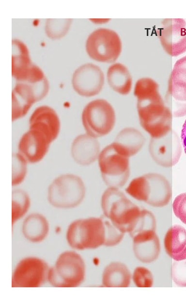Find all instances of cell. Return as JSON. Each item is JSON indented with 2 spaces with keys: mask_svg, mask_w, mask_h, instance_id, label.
<instances>
[{
  "mask_svg": "<svg viewBox=\"0 0 186 303\" xmlns=\"http://www.w3.org/2000/svg\"><path fill=\"white\" fill-rule=\"evenodd\" d=\"M85 274V263L81 256L67 251L62 253L49 269L47 279L54 286L76 287L82 283Z\"/></svg>",
  "mask_w": 186,
  "mask_h": 303,
  "instance_id": "obj_6",
  "label": "cell"
},
{
  "mask_svg": "<svg viewBox=\"0 0 186 303\" xmlns=\"http://www.w3.org/2000/svg\"><path fill=\"white\" fill-rule=\"evenodd\" d=\"M46 263L36 257L21 260L16 266L12 278V287H34L41 286L48 276Z\"/></svg>",
  "mask_w": 186,
  "mask_h": 303,
  "instance_id": "obj_13",
  "label": "cell"
},
{
  "mask_svg": "<svg viewBox=\"0 0 186 303\" xmlns=\"http://www.w3.org/2000/svg\"><path fill=\"white\" fill-rule=\"evenodd\" d=\"M99 144L95 137L82 134L73 140L71 149L74 160L81 165H88L94 162L99 156Z\"/></svg>",
  "mask_w": 186,
  "mask_h": 303,
  "instance_id": "obj_19",
  "label": "cell"
},
{
  "mask_svg": "<svg viewBox=\"0 0 186 303\" xmlns=\"http://www.w3.org/2000/svg\"><path fill=\"white\" fill-rule=\"evenodd\" d=\"M47 93L46 87L42 83L18 82L12 92V121L25 116L32 104Z\"/></svg>",
  "mask_w": 186,
  "mask_h": 303,
  "instance_id": "obj_12",
  "label": "cell"
},
{
  "mask_svg": "<svg viewBox=\"0 0 186 303\" xmlns=\"http://www.w3.org/2000/svg\"><path fill=\"white\" fill-rule=\"evenodd\" d=\"M104 76L97 66L86 64L79 67L74 73L72 84L75 91L85 97L98 94L101 90Z\"/></svg>",
  "mask_w": 186,
  "mask_h": 303,
  "instance_id": "obj_15",
  "label": "cell"
},
{
  "mask_svg": "<svg viewBox=\"0 0 186 303\" xmlns=\"http://www.w3.org/2000/svg\"><path fill=\"white\" fill-rule=\"evenodd\" d=\"M29 124L30 128L44 132L52 142L57 137L60 129V121L57 114L47 106L36 108L31 116Z\"/></svg>",
  "mask_w": 186,
  "mask_h": 303,
  "instance_id": "obj_18",
  "label": "cell"
},
{
  "mask_svg": "<svg viewBox=\"0 0 186 303\" xmlns=\"http://www.w3.org/2000/svg\"><path fill=\"white\" fill-rule=\"evenodd\" d=\"M172 278L177 286L186 287V259L173 262L172 266Z\"/></svg>",
  "mask_w": 186,
  "mask_h": 303,
  "instance_id": "obj_30",
  "label": "cell"
},
{
  "mask_svg": "<svg viewBox=\"0 0 186 303\" xmlns=\"http://www.w3.org/2000/svg\"><path fill=\"white\" fill-rule=\"evenodd\" d=\"M138 99L137 110L142 127L152 137L160 138L171 129L172 115L159 92V86L153 80H139L134 88Z\"/></svg>",
  "mask_w": 186,
  "mask_h": 303,
  "instance_id": "obj_1",
  "label": "cell"
},
{
  "mask_svg": "<svg viewBox=\"0 0 186 303\" xmlns=\"http://www.w3.org/2000/svg\"><path fill=\"white\" fill-rule=\"evenodd\" d=\"M107 78L111 88L122 95L128 94L131 89L132 80L127 68L116 63L111 65L107 72Z\"/></svg>",
  "mask_w": 186,
  "mask_h": 303,
  "instance_id": "obj_22",
  "label": "cell"
},
{
  "mask_svg": "<svg viewBox=\"0 0 186 303\" xmlns=\"http://www.w3.org/2000/svg\"><path fill=\"white\" fill-rule=\"evenodd\" d=\"M133 240L134 252L140 261L151 263L157 259L160 252V243L155 231L137 236Z\"/></svg>",
  "mask_w": 186,
  "mask_h": 303,
  "instance_id": "obj_20",
  "label": "cell"
},
{
  "mask_svg": "<svg viewBox=\"0 0 186 303\" xmlns=\"http://www.w3.org/2000/svg\"><path fill=\"white\" fill-rule=\"evenodd\" d=\"M170 132L161 138H153L150 144V151L153 158L157 163L165 167L174 165L180 156L179 140L177 137L174 140H170L173 134L170 137Z\"/></svg>",
  "mask_w": 186,
  "mask_h": 303,
  "instance_id": "obj_17",
  "label": "cell"
},
{
  "mask_svg": "<svg viewBox=\"0 0 186 303\" xmlns=\"http://www.w3.org/2000/svg\"><path fill=\"white\" fill-rule=\"evenodd\" d=\"M67 240L78 250L95 249L105 244L106 228L105 219L91 218L72 222L67 230Z\"/></svg>",
  "mask_w": 186,
  "mask_h": 303,
  "instance_id": "obj_5",
  "label": "cell"
},
{
  "mask_svg": "<svg viewBox=\"0 0 186 303\" xmlns=\"http://www.w3.org/2000/svg\"><path fill=\"white\" fill-rule=\"evenodd\" d=\"M26 160L19 153L12 155V180L13 186L21 184L27 173Z\"/></svg>",
  "mask_w": 186,
  "mask_h": 303,
  "instance_id": "obj_28",
  "label": "cell"
},
{
  "mask_svg": "<svg viewBox=\"0 0 186 303\" xmlns=\"http://www.w3.org/2000/svg\"><path fill=\"white\" fill-rule=\"evenodd\" d=\"M85 187L79 176L65 174L55 178L48 189V199L53 206L71 208L78 205L84 199Z\"/></svg>",
  "mask_w": 186,
  "mask_h": 303,
  "instance_id": "obj_7",
  "label": "cell"
},
{
  "mask_svg": "<svg viewBox=\"0 0 186 303\" xmlns=\"http://www.w3.org/2000/svg\"><path fill=\"white\" fill-rule=\"evenodd\" d=\"M49 230L46 219L38 214H32L28 217L23 224V233L30 241L39 242L46 236Z\"/></svg>",
  "mask_w": 186,
  "mask_h": 303,
  "instance_id": "obj_24",
  "label": "cell"
},
{
  "mask_svg": "<svg viewBox=\"0 0 186 303\" xmlns=\"http://www.w3.org/2000/svg\"><path fill=\"white\" fill-rule=\"evenodd\" d=\"M164 245L169 255L175 261L186 259V229L174 225L167 232Z\"/></svg>",
  "mask_w": 186,
  "mask_h": 303,
  "instance_id": "obj_21",
  "label": "cell"
},
{
  "mask_svg": "<svg viewBox=\"0 0 186 303\" xmlns=\"http://www.w3.org/2000/svg\"><path fill=\"white\" fill-rule=\"evenodd\" d=\"M164 50L177 56L186 51V21L182 18L165 19L158 31Z\"/></svg>",
  "mask_w": 186,
  "mask_h": 303,
  "instance_id": "obj_14",
  "label": "cell"
},
{
  "mask_svg": "<svg viewBox=\"0 0 186 303\" xmlns=\"http://www.w3.org/2000/svg\"><path fill=\"white\" fill-rule=\"evenodd\" d=\"M30 205L28 194L21 189L12 192V224L21 218L27 212Z\"/></svg>",
  "mask_w": 186,
  "mask_h": 303,
  "instance_id": "obj_27",
  "label": "cell"
},
{
  "mask_svg": "<svg viewBox=\"0 0 186 303\" xmlns=\"http://www.w3.org/2000/svg\"><path fill=\"white\" fill-rule=\"evenodd\" d=\"M116 121L114 110L107 101L97 99L89 102L82 113V122L87 133L96 137L108 134Z\"/></svg>",
  "mask_w": 186,
  "mask_h": 303,
  "instance_id": "obj_8",
  "label": "cell"
},
{
  "mask_svg": "<svg viewBox=\"0 0 186 303\" xmlns=\"http://www.w3.org/2000/svg\"><path fill=\"white\" fill-rule=\"evenodd\" d=\"M125 191L133 198L155 207L167 205L171 196V188L167 180L155 173L134 179Z\"/></svg>",
  "mask_w": 186,
  "mask_h": 303,
  "instance_id": "obj_3",
  "label": "cell"
},
{
  "mask_svg": "<svg viewBox=\"0 0 186 303\" xmlns=\"http://www.w3.org/2000/svg\"><path fill=\"white\" fill-rule=\"evenodd\" d=\"M128 152L119 144L114 142L106 146L98 156L102 178L109 187L124 185L129 176Z\"/></svg>",
  "mask_w": 186,
  "mask_h": 303,
  "instance_id": "obj_2",
  "label": "cell"
},
{
  "mask_svg": "<svg viewBox=\"0 0 186 303\" xmlns=\"http://www.w3.org/2000/svg\"><path fill=\"white\" fill-rule=\"evenodd\" d=\"M131 274L124 264L115 262L108 265L103 274L102 283L106 287H127L130 283Z\"/></svg>",
  "mask_w": 186,
  "mask_h": 303,
  "instance_id": "obj_23",
  "label": "cell"
},
{
  "mask_svg": "<svg viewBox=\"0 0 186 303\" xmlns=\"http://www.w3.org/2000/svg\"><path fill=\"white\" fill-rule=\"evenodd\" d=\"M181 137L184 150L186 154V119L182 127Z\"/></svg>",
  "mask_w": 186,
  "mask_h": 303,
  "instance_id": "obj_32",
  "label": "cell"
},
{
  "mask_svg": "<svg viewBox=\"0 0 186 303\" xmlns=\"http://www.w3.org/2000/svg\"><path fill=\"white\" fill-rule=\"evenodd\" d=\"M155 218L153 213L146 209H141L128 233L133 238L139 235L155 231Z\"/></svg>",
  "mask_w": 186,
  "mask_h": 303,
  "instance_id": "obj_26",
  "label": "cell"
},
{
  "mask_svg": "<svg viewBox=\"0 0 186 303\" xmlns=\"http://www.w3.org/2000/svg\"><path fill=\"white\" fill-rule=\"evenodd\" d=\"M172 208L175 215L186 224V192L181 193L175 198Z\"/></svg>",
  "mask_w": 186,
  "mask_h": 303,
  "instance_id": "obj_31",
  "label": "cell"
},
{
  "mask_svg": "<svg viewBox=\"0 0 186 303\" xmlns=\"http://www.w3.org/2000/svg\"><path fill=\"white\" fill-rule=\"evenodd\" d=\"M12 74L18 82L35 83L46 79L42 70L32 64L27 46L17 39L12 41Z\"/></svg>",
  "mask_w": 186,
  "mask_h": 303,
  "instance_id": "obj_11",
  "label": "cell"
},
{
  "mask_svg": "<svg viewBox=\"0 0 186 303\" xmlns=\"http://www.w3.org/2000/svg\"><path fill=\"white\" fill-rule=\"evenodd\" d=\"M86 49L90 57L97 61L111 63L121 54L122 43L119 35L114 31L101 28L88 37Z\"/></svg>",
  "mask_w": 186,
  "mask_h": 303,
  "instance_id": "obj_9",
  "label": "cell"
},
{
  "mask_svg": "<svg viewBox=\"0 0 186 303\" xmlns=\"http://www.w3.org/2000/svg\"><path fill=\"white\" fill-rule=\"evenodd\" d=\"M101 206L106 217L124 233L129 232L141 210L115 187L104 192Z\"/></svg>",
  "mask_w": 186,
  "mask_h": 303,
  "instance_id": "obj_4",
  "label": "cell"
},
{
  "mask_svg": "<svg viewBox=\"0 0 186 303\" xmlns=\"http://www.w3.org/2000/svg\"><path fill=\"white\" fill-rule=\"evenodd\" d=\"M51 142L48 136L43 131L30 128L20 140L19 153L27 162L35 163L43 159Z\"/></svg>",
  "mask_w": 186,
  "mask_h": 303,
  "instance_id": "obj_16",
  "label": "cell"
},
{
  "mask_svg": "<svg viewBox=\"0 0 186 303\" xmlns=\"http://www.w3.org/2000/svg\"><path fill=\"white\" fill-rule=\"evenodd\" d=\"M133 279L135 285L140 287L152 286L154 278L152 272L143 267L136 268L133 272Z\"/></svg>",
  "mask_w": 186,
  "mask_h": 303,
  "instance_id": "obj_29",
  "label": "cell"
},
{
  "mask_svg": "<svg viewBox=\"0 0 186 303\" xmlns=\"http://www.w3.org/2000/svg\"><path fill=\"white\" fill-rule=\"evenodd\" d=\"M172 116L186 115V56L178 60L171 72L166 97Z\"/></svg>",
  "mask_w": 186,
  "mask_h": 303,
  "instance_id": "obj_10",
  "label": "cell"
},
{
  "mask_svg": "<svg viewBox=\"0 0 186 303\" xmlns=\"http://www.w3.org/2000/svg\"><path fill=\"white\" fill-rule=\"evenodd\" d=\"M142 135L134 129H126L119 133L115 142L123 146L130 156L136 154L144 143Z\"/></svg>",
  "mask_w": 186,
  "mask_h": 303,
  "instance_id": "obj_25",
  "label": "cell"
}]
</instances>
